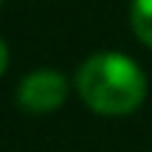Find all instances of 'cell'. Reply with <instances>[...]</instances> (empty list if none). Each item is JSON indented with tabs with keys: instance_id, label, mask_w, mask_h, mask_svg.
<instances>
[{
	"instance_id": "4",
	"label": "cell",
	"mask_w": 152,
	"mask_h": 152,
	"mask_svg": "<svg viewBox=\"0 0 152 152\" xmlns=\"http://www.w3.org/2000/svg\"><path fill=\"white\" fill-rule=\"evenodd\" d=\"M6 65H9V48H6V42H3V37H0V76H3V71H6Z\"/></svg>"
},
{
	"instance_id": "5",
	"label": "cell",
	"mask_w": 152,
	"mask_h": 152,
	"mask_svg": "<svg viewBox=\"0 0 152 152\" xmlns=\"http://www.w3.org/2000/svg\"><path fill=\"white\" fill-rule=\"evenodd\" d=\"M0 9H3V0H0Z\"/></svg>"
},
{
	"instance_id": "3",
	"label": "cell",
	"mask_w": 152,
	"mask_h": 152,
	"mask_svg": "<svg viewBox=\"0 0 152 152\" xmlns=\"http://www.w3.org/2000/svg\"><path fill=\"white\" fill-rule=\"evenodd\" d=\"M130 20H132L135 37L141 39L144 45L152 48V0H132Z\"/></svg>"
},
{
	"instance_id": "1",
	"label": "cell",
	"mask_w": 152,
	"mask_h": 152,
	"mask_svg": "<svg viewBox=\"0 0 152 152\" xmlns=\"http://www.w3.org/2000/svg\"><path fill=\"white\" fill-rule=\"evenodd\" d=\"M82 102L102 115H127L147 96V76L124 54H96L76 73Z\"/></svg>"
},
{
	"instance_id": "2",
	"label": "cell",
	"mask_w": 152,
	"mask_h": 152,
	"mask_svg": "<svg viewBox=\"0 0 152 152\" xmlns=\"http://www.w3.org/2000/svg\"><path fill=\"white\" fill-rule=\"evenodd\" d=\"M65 99H68V79L51 68L23 76L20 87H17V104L34 115L54 113L56 107L65 104Z\"/></svg>"
}]
</instances>
